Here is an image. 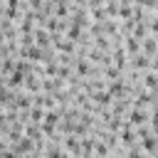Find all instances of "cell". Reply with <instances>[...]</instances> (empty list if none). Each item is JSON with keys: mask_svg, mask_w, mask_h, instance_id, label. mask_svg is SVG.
<instances>
[{"mask_svg": "<svg viewBox=\"0 0 158 158\" xmlns=\"http://www.w3.org/2000/svg\"><path fill=\"white\" fill-rule=\"evenodd\" d=\"M143 121H146V114H143L141 109L131 111V123H133V126H138V123H143Z\"/></svg>", "mask_w": 158, "mask_h": 158, "instance_id": "1", "label": "cell"}, {"mask_svg": "<svg viewBox=\"0 0 158 158\" xmlns=\"http://www.w3.org/2000/svg\"><path fill=\"white\" fill-rule=\"evenodd\" d=\"M156 146H158V143H156V138H151V136H146V138H143V148H146V151H156Z\"/></svg>", "mask_w": 158, "mask_h": 158, "instance_id": "2", "label": "cell"}, {"mask_svg": "<svg viewBox=\"0 0 158 158\" xmlns=\"http://www.w3.org/2000/svg\"><path fill=\"white\" fill-rule=\"evenodd\" d=\"M146 86H148V89H156V86H158V77H156V74H148V77H146Z\"/></svg>", "mask_w": 158, "mask_h": 158, "instance_id": "3", "label": "cell"}, {"mask_svg": "<svg viewBox=\"0 0 158 158\" xmlns=\"http://www.w3.org/2000/svg\"><path fill=\"white\" fill-rule=\"evenodd\" d=\"M143 49H146V52H153V49H156V42H153L151 37H148V40L143 42Z\"/></svg>", "mask_w": 158, "mask_h": 158, "instance_id": "4", "label": "cell"}, {"mask_svg": "<svg viewBox=\"0 0 158 158\" xmlns=\"http://www.w3.org/2000/svg\"><path fill=\"white\" fill-rule=\"evenodd\" d=\"M37 44H40V47L47 44V35H44V32H37Z\"/></svg>", "mask_w": 158, "mask_h": 158, "instance_id": "5", "label": "cell"}, {"mask_svg": "<svg viewBox=\"0 0 158 158\" xmlns=\"http://www.w3.org/2000/svg\"><path fill=\"white\" fill-rule=\"evenodd\" d=\"M128 158H141V153H138V151H131V153H128Z\"/></svg>", "mask_w": 158, "mask_h": 158, "instance_id": "6", "label": "cell"}]
</instances>
